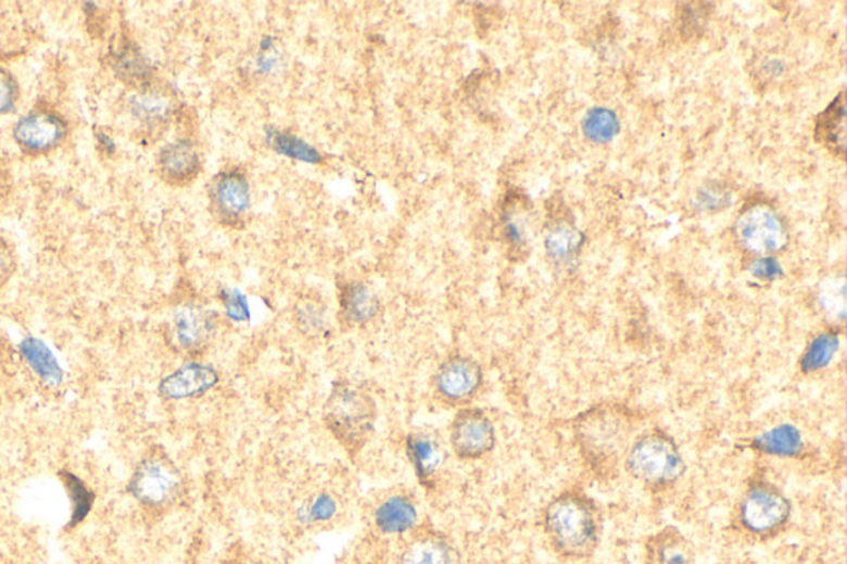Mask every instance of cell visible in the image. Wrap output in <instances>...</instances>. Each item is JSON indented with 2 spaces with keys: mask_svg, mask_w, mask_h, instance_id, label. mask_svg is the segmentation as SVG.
<instances>
[{
  "mask_svg": "<svg viewBox=\"0 0 847 564\" xmlns=\"http://www.w3.org/2000/svg\"><path fill=\"white\" fill-rule=\"evenodd\" d=\"M219 385V373L208 364L188 363L160 383V394L166 401H185L204 396Z\"/></svg>",
  "mask_w": 847,
  "mask_h": 564,
  "instance_id": "obj_18",
  "label": "cell"
},
{
  "mask_svg": "<svg viewBox=\"0 0 847 564\" xmlns=\"http://www.w3.org/2000/svg\"><path fill=\"white\" fill-rule=\"evenodd\" d=\"M483 369L472 358L454 354L432 376V396L445 409L469 408L483 388Z\"/></svg>",
  "mask_w": 847,
  "mask_h": 564,
  "instance_id": "obj_7",
  "label": "cell"
},
{
  "mask_svg": "<svg viewBox=\"0 0 847 564\" xmlns=\"http://www.w3.org/2000/svg\"><path fill=\"white\" fill-rule=\"evenodd\" d=\"M18 87L11 73L0 68V115L11 113L17 103Z\"/></svg>",
  "mask_w": 847,
  "mask_h": 564,
  "instance_id": "obj_35",
  "label": "cell"
},
{
  "mask_svg": "<svg viewBox=\"0 0 847 564\" xmlns=\"http://www.w3.org/2000/svg\"><path fill=\"white\" fill-rule=\"evenodd\" d=\"M394 564H457V553L441 531L416 528L407 535Z\"/></svg>",
  "mask_w": 847,
  "mask_h": 564,
  "instance_id": "obj_16",
  "label": "cell"
},
{
  "mask_svg": "<svg viewBox=\"0 0 847 564\" xmlns=\"http://www.w3.org/2000/svg\"><path fill=\"white\" fill-rule=\"evenodd\" d=\"M584 136L597 145L611 142L621 129L618 115L609 108L597 106L587 111L581 123Z\"/></svg>",
  "mask_w": 847,
  "mask_h": 564,
  "instance_id": "obj_28",
  "label": "cell"
},
{
  "mask_svg": "<svg viewBox=\"0 0 847 564\" xmlns=\"http://www.w3.org/2000/svg\"><path fill=\"white\" fill-rule=\"evenodd\" d=\"M497 427L483 409H458L448 426L447 446L455 459L477 462L489 458L497 447Z\"/></svg>",
  "mask_w": 847,
  "mask_h": 564,
  "instance_id": "obj_8",
  "label": "cell"
},
{
  "mask_svg": "<svg viewBox=\"0 0 847 564\" xmlns=\"http://www.w3.org/2000/svg\"><path fill=\"white\" fill-rule=\"evenodd\" d=\"M543 535L556 556L584 561L602 544L605 516L596 500L583 488H565L546 503L542 513Z\"/></svg>",
  "mask_w": 847,
  "mask_h": 564,
  "instance_id": "obj_2",
  "label": "cell"
},
{
  "mask_svg": "<svg viewBox=\"0 0 847 564\" xmlns=\"http://www.w3.org/2000/svg\"><path fill=\"white\" fill-rule=\"evenodd\" d=\"M132 115L147 126H163L174 113V100L166 91L157 88H143L129 101Z\"/></svg>",
  "mask_w": 847,
  "mask_h": 564,
  "instance_id": "obj_25",
  "label": "cell"
},
{
  "mask_svg": "<svg viewBox=\"0 0 847 564\" xmlns=\"http://www.w3.org/2000/svg\"><path fill=\"white\" fill-rule=\"evenodd\" d=\"M644 564H697V551L678 526L667 525L647 537Z\"/></svg>",
  "mask_w": 847,
  "mask_h": 564,
  "instance_id": "obj_19",
  "label": "cell"
},
{
  "mask_svg": "<svg viewBox=\"0 0 847 564\" xmlns=\"http://www.w3.org/2000/svg\"><path fill=\"white\" fill-rule=\"evenodd\" d=\"M66 123L50 111H34L18 120L14 138L25 153L43 154L55 149L65 139Z\"/></svg>",
  "mask_w": 847,
  "mask_h": 564,
  "instance_id": "obj_14",
  "label": "cell"
},
{
  "mask_svg": "<svg viewBox=\"0 0 847 564\" xmlns=\"http://www.w3.org/2000/svg\"><path fill=\"white\" fill-rule=\"evenodd\" d=\"M747 272L758 281H764V284H771V281L780 280L785 274L782 263L774 256H755L747 265Z\"/></svg>",
  "mask_w": 847,
  "mask_h": 564,
  "instance_id": "obj_34",
  "label": "cell"
},
{
  "mask_svg": "<svg viewBox=\"0 0 847 564\" xmlns=\"http://www.w3.org/2000/svg\"><path fill=\"white\" fill-rule=\"evenodd\" d=\"M793 518V503L782 487L755 472L733 505L730 528L748 541L774 540L788 528Z\"/></svg>",
  "mask_w": 847,
  "mask_h": 564,
  "instance_id": "obj_3",
  "label": "cell"
},
{
  "mask_svg": "<svg viewBox=\"0 0 847 564\" xmlns=\"http://www.w3.org/2000/svg\"><path fill=\"white\" fill-rule=\"evenodd\" d=\"M584 236L573 225L555 224L545 236V250L556 267L571 271L577 267L583 249Z\"/></svg>",
  "mask_w": 847,
  "mask_h": 564,
  "instance_id": "obj_21",
  "label": "cell"
},
{
  "mask_svg": "<svg viewBox=\"0 0 847 564\" xmlns=\"http://www.w3.org/2000/svg\"><path fill=\"white\" fill-rule=\"evenodd\" d=\"M622 471L647 492L666 493L681 484L687 462L678 440L666 429L644 427L629 446Z\"/></svg>",
  "mask_w": 847,
  "mask_h": 564,
  "instance_id": "obj_5",
  "label": "cell"
},
{
  "mask_svg": "<svg viewBox=\"0 0 847 564\" xmlns=\"http://www.w3.org/2000/svg\"><path fill=\"white\" fill-rule=\"evenodd\" d=\"M15 271V256L9 243L0 237V288L8 284Z\"/></svg>",
  "mask_w": 847,
  "mask_h": 564,
  "instance_id": "obj_36",
  "label": "cell"
},
{
  "mask_svg": "<svg viewBox=\"0 0 847 564\" xmlns=\"http://www.w3.org/2000/svg\"><path fill=\"white\" fill-rule=\"evenodd\" d=\"M732 202V195L720 186H705L694 196L695 209L701 212L722 211Z\"/></svg>",
  "mask_w": 847,
  "mask_h": 564,
  "instance_id": "obj_33",
  "label": "cell"
},
{
  "mask_svg": "<svg viewBox=\"0 0 847 564\" xmlns=\"http://www.w3.org/2000/svg\"><path fill=\"white\" fill-rule=\"evenodd\" d=\"M223 564H265L264 561L258 560V557L252 556V554L246 553L243 548H233L232 551H230L229 556L224 560Z\"/></svg>",
  "mask_w": 847,
  "mask_h": 564,
  "instance_id": "obj_38",
  "label": "cell"
},
{
  "mask_svg": "<svg viewBox=\"0 0 847 564\" xmlns=\"http://www.w3.org/2000/svg\"><path fill=\"white\" fill-rule=\"evenodd\" d=\"M378 417L379 409L375 398L365 388L347 379L334 383L321 412L325 429L353 461L371 442Z\"/></svg>",
  "mask_w": 847,
  "mask_h": 564,
  "instance_id": "obj_4",
  "label": "cell"
},
{
  "mask_svg": "<svg viewBox=\"0 0 847 564\" xmlns=\"http://www.w3.org/2000/svg\"><path fill=\"white\" fill-rule=\"evenodd\" d=\"M327 312V305L318 294H302V297L296 298L295 306H293V322L303 336H308L312 340L324 338V336L330 335Z\"/></svg>",
  "mask_w": 847,
  "mask_h": 564,
  "instance_id": "obj_24",
  "label": "cell"
},
{
  "mask_svg": "<svg viewBox=\"0 0 847 564\" xmlns=\"http://www.w3.org/2000/svg\"><path fill=\"white\" fill-rule=\"evenodd\" d=\"M268 142L271 148L277 151L281 156L295 158V160L305 161V163H320L321 154L316 151L315 148L303 141V139L296 138V136L290 135V133L277 131V129H268L267 136Z\"/></svg>",
  "mask_w": 847,
  "mask_h": 564,
  "instance_id": "obj_31",
  "label": "cell"
},
{
  "mask_svg": "<svg viewBox=\"0 0 847 564\" xmlns=\"http://www.w3.org/2000/svg\"><path fill=\"white\" fill-rule=\"evenodd\" d=\"M110 60L116 75L125 84L135 85L139 90L150 87L153 66L138 47L132 46L131 42L119 43V47L112 50Z\"/></svg>",
  "mask_w": 847,
  "mask_h": 564,
  "instance_id": "obj_22",
  "label": "cell"
},
{
  "mask_svg": "<svg viewBox=\"0 0 847 564\" xmlns=\"http://www.w3.org/2000/svg\"><path fill=\"white\" fill-rule=\"evenodd\" d=\"M60 478H62L66 492L69 496V502H72V522H69V526L80 525L87 518L88 513H90L91 506H93V492L85 485L81 478H78L72 472H60Z\"/></svg>",
  "mask_w": 847,
  "mask_h": 564,
  "instance_id": "obj_30",
  "label": "cell"
},
{
  "mask_svg": "<svg viewBox=\"0 0 847 564\" xmlns=\"http://www.w3.org/2000/svg\"><path fill=\"white\" fill-rule=\"evenodd\" d=\"M157 167L166 183L185 186L192 183L201 173V156L191 141L181 139L161 149Z\"/></svg>",
  "mask_w": 847,
  "mask_h": 564,
  "instance_id": "obj_20",
  "label": "cell"
},
{
  "mask_svg": "<svg viewBox=\"0 0 847 564\" xmlns=\"http://www.w3.org/2000/svg\"><path fill=\"white\" fill-rule=\"evenodd\" d=\"M208 201L217 221L227 225L242 222L251 208V186L245 174L229 170L214 176L208 186Z\"/></svg>",
  "mask_w": 847,
  "mask_h": 564,
  "instance_id": "obj_12",
  "label": "cell"
},
{
  "mask_svg": "<svg viewBox=\"0 0 847 564\" xmlns=\"http://www.w3.org/2000/svg\"><path fill=\"white\" fill-rule=\"evenodd\" d=\"M224 303H226L227 310H229V315L232 316L233 319L246 318L245 302H243V298L240 297L239 293L226 294V300H224Z\"/></svg>",
  "mask_w": 847,
  "mask_h": 564,
  "instance_id": "obj_37",
  "label": "cell"
},
{
  "mask_svg": "<svg viewBox=\"0 0 847 564\" xmlns=\"http://www.w3.org/2000/svg\"><path fill=\"white\" fill-rule=\"evenodd\" d=\"M844 128H846L844 101L843 97H839L818 120V139H820V142L830 146L834 153L843 154Z\"/></svg>",
  "mask_w": 847,
  "mask_h": 564,
  "instance_id": "obj_29",
  "label": "cell"
},
{
  "mask_svg": "<svg viewBox=\"0 0 847 564\" xmlns=\"http://www.w3.org/2000/svg\"><path fill=\"white\" fill-rule=\"evenodd\" d=\"M381 310L378 294L365 281L346 280L338 285V319L343 328H359L371 323Z\"/></svg>",
  "mask_w": 847,
  "mask_h": 564,
  "instance_id": "obj_17",
  "label": "cell"
},
{
  "mask_svg": "<svg viewBox=\"0 0 847 564\" xmlns=\"http://www.w3.org/2000/svg\"><path fill=\"white\" fill-rule=\"evenodd\" d=\"M219 326L220 318L216 312L195 303H185L176 309L170 318V343L182 353H204L216 340Z\"/></svg>",
  "mask_w": 847,
  "mask_h": 564,
  "instance_id": "obj_10",
  "label": "cell"
},
{
  "mask_svg": "<svg viewBox=\"0 0 847 564\" xmlns=\"http://www.w3.org/2000/svg\"><path fill=\"white\" fill-rule=\"evenodd\" d=\"M419 509L413 493L406 490L388 493L379 500L372 513L378 534L385 537H407L417 528Z\"/></svg>",
  "mask_w": 847,
  "mask_h": 564,
  "instance_id": "obj_15",
  "label": "cell"
},
{
  "mask_svg": "<svg viewBox=\"0 0 847 564\" xmlns=\"http://www.w3.org/2000/svg\"><path fill=\"white\" fill-rule=\"evenodd\" d=\"M128 493L144 512L163 516L188 496V478L164 447L153 446L132 468Z\"/></svg>",
  "mask_w": 847,
  "mask_h": 564,
  "instance_id": "obj_6",
  "label": "cell"
},
{
  "mask_svg": "<svg viewBox=\"0 0 847 564\" xmlns=\"http://www.w3.org/2000/svg\"><path fill=\"white\" fill-rule=\"evenodd\" d=\"M404 452L426 492H435L448 461V446L434 430L417 429L404 439Z\"/></svg>",
  "mask_w": 847,
  "mask_h": 564,
  "instance_id": "obj_11",
  "label": "cell"
},
{
  "mask_svg": "<svg viewBox=\"0 0 847 564\" xmlns=\"http://www.w3.org/2000/svg\"><path fill=\"white\" fill-rule=\"evenodd\" d=\"M818 305L834 323H844L847 309L844 275H831L821 281L818 288Z\"/></svg>",
  "mask_w": 847,
  "mask_h": 564,
  "instance_id": "obj_27",
  "label": "cell"
},
{
  "mask_svg": "<svg viewBox=\"0 0 847 564\" xmlns=\"http://www.w3.org/2000/svg\"><path fill=\"white\" fill-rule=\"evenodd\" d=\"M338 510L340 506H338V499L333 493H315L300 506L299 518L305 525H325V523L333 522L337 518Z\"/></svg>",
  "mask_w": 847,
  "mask_h": 564,
  "instance_id": "obj_32",
  "label": "cell"
},
{
  "mask_svg": "<svg viewBox=\"0 0 847 564\" xmlns=\"http://www.w3.org/2000/svg\"><path fill=\"white\" fill-rule=\"evenodd\" d=\"M21 353L40 381L49 386H59L63 381V369L49 347L39 338L28 336L21 343Z\"/></svg>",
  "mask_w": 847,
  "mask_h": 564,
  "instance_id": "obj_26",
  "label": "cell"
},
{
  "mask_svg": "<svg viewBox=\"0 0 847 564\" xmlns=\"http://www.w3.org/2000/svg\"><path fill=\"white\" fill-rule=\"evenodd\" d=\"M97 139L98 145L103 148L104 153L110 154L112 156L113 153L116 151V145L115 141H113L112 138H110V135H106L104 131H97Z\"/></svg>",
  "mask_w": 847,
  "mask_h": 564,
  "instance_id": "obj_39",
  "label": "cell"
},
{
  "mask_svg": "<svg viewBox=\"0 0 847 564\" xmlns=\"http://www.w3.org/2000/svg\"><path fill=\"white\" fill-rule=\"evenodd\" d=\"M735 234L739 246L755 256H774L788 246L782 217L768 205L748 208L736 221Z\"/></svg>",
  "mask_w": 847,
  "mask_h": 564,
  "instance_id": "obj_9",
  "label": "cell"
},
{
  "mask_svg": "<svg viewBox=\"0 0 847 564\" xmlns=\"http://www.w3.org/2000/svg\"><path fill=\"white\" fill-rule=\"evenodd\" d=\"M643 426V416L621 402L591 405L571 419L578 452L596 477L611 478L622 468L629 446Z\"/></svg>",
  "mask_w": 847,
  "mask_h": 564,
  "instance_id": "obj_1",
  "label": "cell"
},
{
  "mask_svg": "<svg viewBox=\"0 0 847 564\" xmlns=\"http://www.w3.org/2000/svg\"><path fill=\"white\" fill-rule=\"evenodd\" d=\"M840 348V329L827 328L808 341L801 358H799V371L805 376L823 373L831 366L837 351Z\"/></svg>",
  "mask_w": 847,
  "mask_h": 564,
  "instance_id": "obj_23",
  "label": "cell"
},
{
  "mask_svg": "<svg viewBox=\"0 0 847 564\" xmlns=\"http://www.w3.org/2000/svg\"><path fill=\"white\" fill-rule=\"evenodd\" d=\"M744 449L761 455V458L779 459V461H808L811 446L802 430L792 423L776 424L750 439L744 440Z\"/></svg>",
  "mask_w": 847,
  "mask_h": 564,
  "instance_id": "obj_13",
  "label": "cell"
}]
</instances>
